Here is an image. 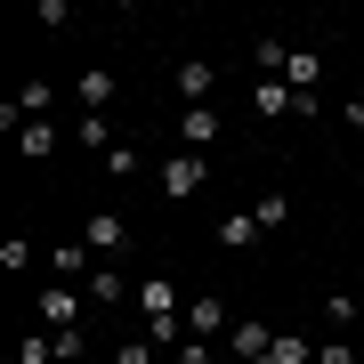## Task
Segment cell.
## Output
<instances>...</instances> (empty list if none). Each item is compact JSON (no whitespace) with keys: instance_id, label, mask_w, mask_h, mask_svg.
Returning a JSON list of instances; mask_svg holds the SVG:
<instances>
[{"instance_id":"1","label":"cell","mask_w":364,"mask_h":364,"mask_svg":"<svg viewBox=\"0 0 364 364\" xmlns=\"http://www.w3.org/2000/svg\"><path fill=\"white\" fill-rule=\"evenodd\" d=\"M203 178H210V162H203V154H170V162H162V195H170V203L203 195Z\"/></svg>"},{"instance_id":"2","label":"cell","mask_w":364,"mask_h":364,"mask_svg":"<svg viewBox=\"0 0 364 364\" xmlns=\"http://www.w3.org/2000/svg\"><path fill=\"white\" fill-rule=\"evenodd\" d=\"M235 332V316H227V299L219 291H203V299H186V340H219Z\"/></svg>"},{"instance_id":"3","label":"cell","mask_w":364,"mask_h":364,"mask_svg":"<svg viewBox=\"0 0 364 364\" xmlns=\"http://www.w3.org/2000/svg\"><path fill=\"white\" fill-rule=\"evenodd\" d=\"M219 130H227L219 105H186V114H178V146H186V154H195V146H219Z\"/></svg>"},{"instance_id":"4","label":"cell","mask_w":364,"mask_h":364,"mask_svg":"<svg viewBox=\"0 0 364 364\" xmlns=\"http://www.w3.org/2000/svg\"><path fill=\"white\" fill-rule=\"evenodd\" d=\"M41 324H49V332H81V291L49 284V291H41Z\"/></svg>"},{"instance_id":"5","label":"cell","mask_w":364,"mask_h":364,"mask_svg":"<svg viewBox=\"0 0 364 364\" xmlns=\"http://www.w3.org/2000/svg\"><path fill=\"white\" fill-rule=\"evenodd\" d=\"M170 90H178L186 105H210V90H219V73H210L203 57H178V73H170Z\"/></svg>"},{"instance_id":"6","label":"cell","mask_w":364,"mask_h":364,"mask_svg":"<svg viewBox=\"0 0 364 364\" xmlns=\"http://www.w3.org/2000/svg\"><path fill=\"white\" fill-rule=\"evenodd\" d=\"M81 243H90V251H97V259H114V251H122V243H130V227H122V219H114V210H97V219H81Z\"/></svg>"},{"instance_id":"7","label":"cell","mask_w":364,"mask_h":364,"mask_svg":"<svg viewBox=\"0 0 364 364\" xmlns=\"http://www.w3.org/2000/svg\"><path fill=\"white\" fill-rule=\"evenodd\" d=\"M251 114L284 122V114H299V90H291V81H259V90H251Z\"/></svg>"},{"instance_id":"8","label":"cell","mask_w":364,"mask_h":364,"mask_svg":"<svg viewBox=\"0 0 364 364\" xmlns=\"http://www.w3.org/2000/svg\"><path fill=\"white\" fill-rule=\"evenodd\" d=\"M227 348H235V356H243V364H259V356L275 348V332L259 324V316H243V324H235V332H227Z\"/></svg>"},{"instance_id":"9","label":"cell","mask_w":364,"mask_h":364,"mask_svg":"<svg viewBox=\"0 0 364 364\" xmlns=\"http://www.w3.org/2000/svg\"><path fill=\"white\" fill-rule=\"evenodd\" d=\"M9 138H16V154H57V122H9Z\"/></svg>"},{"instance_id":"10","label":"cell","mask_w":364,"mask_h":364,"mask_svg":"<svg viewBox=\"0 0 364 364\" xmlns=\"http://www.w3.org/2000/svg\"><path fill=\"white\" fill-rule=\"evenodd\" d=\"M90 299H97V308H114V299H138V284H130L122 267H90Z\"/></svg>"},{"instance_id":"11","label":"cell","mask_w":364,"mask_h":364,"mask_svg":"<svg viewBox=\"0 0 364 364\" xmlns=\"http://www.w3.org/2000/svg\"><path fill=\"white\" fill-rule=\"evenodd\" d=\"M284 81H291L299 97H316V81H324V57H316V49H291V65H284Z\"/></svg>"},{"instance_id":"12","label":"cell","mask_w":364,"mask_h":364,"mask_svg":"<svg viewBox=\"0 0 364 364\" xmlns=\"http://www.w3.org/2000/svg\"><path fill=\"white\" fill-rule=\"evenodd\" d=\"M259 219H251V210H235V219H219V251H251V243H259Z\"/></svg>"},{"instance_id":"13","label":"cell","mask_w":364,"mask_h":364,"mask_svg":"<svg viewBox=\"0 0 364 364\" xmlns=\"http://www.w3.org/2000/svg\"><path fill=\"white\" fill-rule=\"evenodd\" d=\"M105 97H114V73L90 65V73H81V114H105Z\"/></svg>"},{"instance_id":"14","label":"cell","mask_w":364,"mask_h":364,"mask_svg":"<svg viewBox=\"0 0 364 364\" xmlns=\"http://www.w3.org/2000/svg\"><path fill=\"white\" fill-rule=\"evenodd\" d=\"M73 138H81V146H97V154H114V122H105V114H81V122H73Z\"/></svg>"},{"instance_id":"15","label":"cell","mask_w":364,"mask_h":364,"mask_svg":"<svg viewBox=\"0 0 364 364\" xmlns=\"http://www.w3.org/2000/svg\"><path fill=\"white\" fill-rule=\"evenodd\" d=\"M251 219H259V227L275 235V227H284V219H291V195H284V186H275V195H259V203H251Z\"/></svg>"},{"instance_id":"16","label":"cell","mask_w":364,"mask_h":364,"mask_svg":"<svg viewBox=\"0 0 364 364\" xmlns=\"http://www.w3.org/2000/svg\"><path fill=\"white\" fill-rule=\"evenodd\" d=\"M16 364H65V356H57L49 332H25V340H16Z\"/></svg>"},{"instance_id":"17","label":"cell","mask_w":364,"mask_h":364,"mask_svg":"<svg viewBox=\"0 0 364 364\" xmlns=\"http://www.w3.org/2000/svg\"><path fill=\"white\" fill-rule=\"evenodd\" d=\"M259 364H316V348H308V340H291V332H275V348H267Z\"/></svg>"},{"instance_id":"18","label":"cell","mask_w":364,"mask_h":364,"mask_svg":"<svg viewBox=\"0 0 364 364\" xmlns=\"http://www.w3.org/2000/svg\"><path fill=\"white\" fill-rule=\"evenodd\" d=\"M0 267H16V275L33 267V243H25V235H9V243H0Z\"/></svg>"},{"instance_id":"19","label":"cell","mask_w":364,"mask_h":364,"mask_svg":"<svg viewBox=\"0 0 364 364\" xmlns=\"http://www.w3.org/2000/svg\"><path fill=\"white\" fill-rule=\"evenodd\" d=\"M57 340V356H65V364H81V356H90V332H49Z\"/></svg>"},{"instance_id":"20","label":"cell","mask_w":364,"mask_h":364,"mask_svg":"<svg viewBox=\"0 0 364 364\" xmlns=\"http://www.w3.org/2000/svg\"><path fill=\"white\" fill-rule=\"evenodd\" d=\"M81 251H90V243H57V251H49V267H57V275H81Z\"/></svg>"},{"instance_id":"21","label":"cell","mask_w":364,"mask_h":364,"mask_svg":"<svg viewBox=\"0 0 364 364\" xmlns=\"http://www.w3.org/2000/svg\"><path fill=\"white\" fill-rule=\"evenodd\" d=\"M114 364H154V340H130V348H114Z\"/></svg>"},{"instance_id":"22","label":"cell","mask_w":364,"mask_h":364,"mask_svg":"<svg viewBox=\"0 0 364 364\" xmlns=\"http://www.w3.org/2000/svg\"><path fill=\"white\" fill-rule=\"evenodd\" d=\"M178 364H210V340H186V348H178Z\"/></svg>"},{"instance_id":"23","label":"cell","mask_w":364,"mask_h":364,"mask_svg":"<svg viewBox=\"0 0 364 364\" xmlns=\"http://www.w3.org/2000/svg\"><path fill=\"white\" fill-rule=\"evenodd\" d=\"M316 364H356V348H340V340H332V348H316Z\"/></svg>"}]
</instances>
